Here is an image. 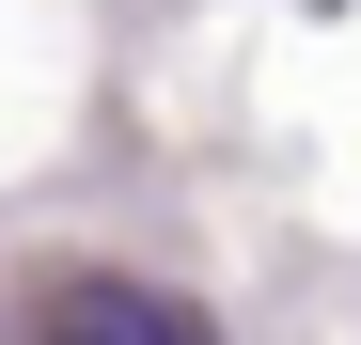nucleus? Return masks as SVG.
I'll return each instance as SVG.
<instances>
[{
  "label": "nucleus",
  "mask_w": 361,
  "mask_h": 345,
  "mask_svg": "<svg viewBox=\"0 0 361 345\" xmlns=\"http://www.w3.org/2000/svg\"><path fill=\"white\" fill-rule=\"evenodd\" d=\"M32 345H204V314H189V299H157V282H63Z\"/></svg>",
  "instance_id": "nucleus-1"
}]
</instances>
